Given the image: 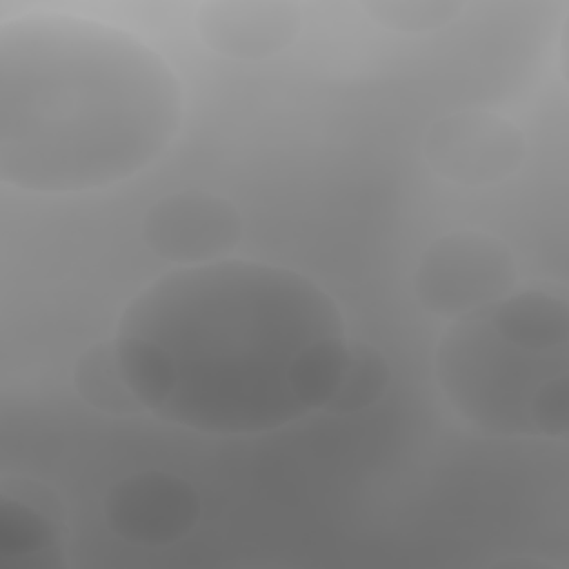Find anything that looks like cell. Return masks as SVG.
I'll list each match as a JSON object with an SVG mask.
<instances>
[{"instance_id":"3","label":"cell","mask_w":569,"mask_h":569,"mask_svg":"<svg viewBox=\"0 0 569 569\" xmlns=\"http://www.w3.org/2000/svg\"><path fill=\"white\" fill-rule=\"evenodd\" d=\"M451 409L489 436L562 438L569 427V309L562 293L513 289L451 320L433 358Z\"/></svg>"},{"instance_id":"2","label":"cell","mask_w":569,"mask_h":569,"mask_svg":"<svg viewBox=\"0 0 569 569\" xmlns=\"http://www.w3.org/2000/svg\"><path fill=\"white\" fill-rule=\"evenodd\" d=\"M184 89L136 33L67 11L0 24V180L69 196L113 187L173 144Z\"/></svg>"},{"instance_id":"8","label":"cell","mask_w":569,"mask_h":569,"mask_svg":"<svg viewBox=\"0 0 569 569\" xmlns=\"http://www.w3.org/2000/svg\"><path fill=\"white\" fill-rule=\"evenodd\" d=\"M291 0H209L196 11L200 40L231 60H264L289 49L302 31Z\"/></svg>"},{"instance_id":"4","label":"cell","mask_w":569,"mask_h":569,"mask_svg":"<svg viewBox=\"0 0 569 569\" xmlns=\"http://www.w3.org/2000/svg\"><path fill=\"white\" fill-rule=\"evenodd\" d=\"M516 258L498 236L458 229L431 240L413 271L422 309L456 320L516 289Z\"/></svg>"},{"instance_id":"9","label":"cell","mask_w":569,"mask_h":569,"mask_svg":"<svg viewBox=\"0 0 569 569\" xmlns=\"http://www.w3.org/2000/svg\"><path fill=\"white\" fill-rule=\"evenodd\" d=\"M67 511L51 487L27 476L0 480V558L18 565H60Z\"/></svg>"},{"instance_id":"12","label":"cell","mask_w":569,"mask_h":569,"mask_svg":"<svg viewBox=\"0 0 569 569\" xmlns=\"http://www.w3.org/2000/svg\"><path fill=\"white\" fill-rule=\"evenodd\" d=\"M360 7L371 22L398 33L436 31L465 11L460 0H367Z\"/></svg>"},{"instance_id":"1","label":"cell","mask_w":569,"mask_h":569,"mask_svg":"<svg viewBox=\"0 0 569 569\" xmlns=\"http://www.w3.org/2000/svg\"><path fill=\"white\" fill-rule=\"evenodd\" d=\"M111 342L147 413L207 436H258L327 407L351 340L311 276L229 256L158 276L122 309Z\"/></svg>"},{"instance_id":"5","label":"cell","mask_w":569,"mask_h":569,"mask_svg":"<svg viewBox=\"0 0 569 569\" xmlns=\"http://www.w3.org/2000/svg\"><path fill=\"white\" fill-rule=\"evenodd\" d=\"M431 171L458 187H491L520 171L527 140L520 127L489 109H460L440 116L425 133Z\"/></svg>"},{"instance_id":"10","label":"cell","mask_w":569,"mask_h":569,"mask_svg":"<svg viewBox=\"0 0 569 569\" xmlns=\"http://www.w3.org/2000/svg\"><path fill=\"white\" fill-rule=\"evenodd\" d=\"M71 385L80 400L93 411L129 418L142 413V405L131 391L113 342H96L87 347L73 362Z\"/></svg>"},{"instance_id":"7","label":"cell","mask_w":569,"mask_h":569,"mask_svg":"<svg viewBox=\"0 0 569 569\" xmlns=\"http://www.w3.org/2000/svg\"><path fill=\"white\" fill-rule=\"evenodd\" d=\"M102 511L118 538L138 547H167L191 533L200 518V500L184 478L144 469L113 482Z\"/></svg>"},{"instance_id":"6","label":"cell","mask_w":569,"mask_h":569,"mask_svg":"<svg viewBox=\"0 0 569 569\" xmlns=\"http://www.w3.org/2000/svg\"><path fill=\"white\" fill-rule=\"evenodd\" d=\"M236 204L204 189H182L158 198L142 218V240L151 253L176 267L229 258L242 240Z\"/></svg>"},{"instance_id":"11","label":"cell","mask_w":569,"mask_h":569,"mask_svg":"<svg viewBox=\"0 0 569 569\" xmlns=\"http://www.w3.org/2000/svg\"><path fill=\"white\" fill-rule=\"evenodd\" d=\"M389 380L391 371L385 353L365 340H351L325 411L347 416L371 409L387 393Z\"/></svg>"}]
</instances>
